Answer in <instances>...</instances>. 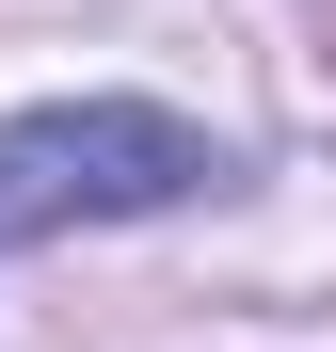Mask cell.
Masks as SVG:
<instances>
[{"mask_svg": "<svg viewBox=\"0 0 336 352\" xmlns=\"http://www.w3.org/2000/svg\"><path fill=\"white\" fill-rule=\"evenodd\" d=\"M224 160L192 112L160 96H48V112H0V241H65V224H144V208H192L224 192Z\"/></svg>", "mask_w": 336, "mask_h": 352, "instance_id": "cell-1", "label": "cell"}]
</instances>
